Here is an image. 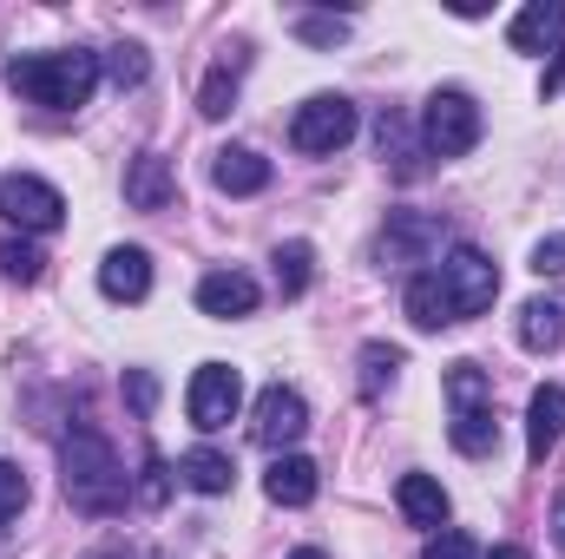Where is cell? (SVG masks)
Here are the masks:
<instances>
[{"label":"cell","instance_id":"obj_5","mask_svg":"<svg viewBox=\"0 0 565 559\" xmlns=\"http://www.w3.org/2000/svg\"><path fill=\"white\" fill-rule=\"evenodd\" d=\"M349 139H355V99H342V93H309L289 119V145L309 158H329Z\"/></svg>","mask_w":565,"mask_h":559},{"label":"cell","instance_id":"obj_31","mask_svg":"<svg viewBox=\"0 0 565 559\" xmlns=\"http://www.w3.org/2000/svg\"><path fill=\"white\" fill-rule=\"evenodd\" d=\"M422 559H480V553H473V540H467L460 527H440V534H427V553Z\"/></svg>","mask_w":565,"mask_h":559},{"label":"cell","instance_id":"obj_18","mask_svg":"<svg viewBox=\"0 0 565 559\" xmlns=\"http://www.w3.org/2000/svg\"><path fill=\"white\" fill-rule=\"evenodd\" d=\"M520 342L533 349V356H553L565 342V303L559 296H533L526 309H520Z\"/></svg>","mask_w":565,"mask_h":559},{"label":"cell","instance_id":"obj_15","mask_svg":"<svg viewBox=\"0 0 565 559\" xmlns=\"http://www.w3.org/2000/svg\"><path fill=\"white\" fill-rule=\"evenodd\" d=\"M316 487H322V467H316L309 454H277L270 474H264V494H270L277 507H309Z\"/></svg>","mask_w":565,"mask_h":559},{"label":"cell","instance_id":"obj_1","mask_svg":"<svg viewBox=\"0 0 565 559\" xmlns=\"http://www.w3.org/2000/svg\"><path fill=\"white\" fill-rule=\"evenodd\" d=\"M60 487L79 514H119L132 500V481H126V467L99 428H73L60 441Z\"/></svg>","mask_w":565,"mask_h":559},{"label":"cell","instance_id":"obj_13","mask_svg":"<svg viewBox=\"0 0 565 559\" xmlns=\"http://www.w3.org/2000/svg\"><path fill=\"white\" fill-rule=\"evenodd\" d=\"M178 198V178H171V158L164 151H139L126 165V204L132 211H164Z\"/></svg>","mask_w":565,"mask_h":559},{"label":"cell","instance_id":"obj_22","mask_svg":"<svg viewBox=\"0 0 565 559\" xmlns=\"http://www.w3.org/2000/svg\"><path fill=\"white\" fill-rule=\"evenodd\" d=\"M447 402H454V415L493 409V376H487L480 362H454V369H447Z\"/></svg>","mask_w":565,"mask_h":559},{"label":"cell","instance_id":"obj_14","mask_svg":"<svg viewBox=\"0 0 565 559\" xmlns=\"http://www.w3.org/2000/svg\"><path fill=\"white\" fill-rule=\"evenodd\" d=\"M211 184L231 191V198H257V191L270 184V158L250 151V145H224V151L211 158Z\"/></svg>","mask_w":565,"mask_h":559},{"label":"cell","instance_id":"obj_17","mask_svg":"<svg viewBox=\"0 0 565 559\" xmlns=\"http://www.w3.org/2000/svg\"><path fill=\"white\" fill-rule=\"evenodd\" d=\"M395 500H402L408 527H427V534L447 527V487H440L434 474H402V481H395Z\"/></svg>","mask_w":565,"mask_h":559},{"label":"cell","instance_id":"obj_19","mask_svg":"<svg viewBox=\"0 0 565 559\" xmlns=\"http://www.w3.org/2000/svg\"><path fill=\"white\" fill-rule=\"evenodd\" d=\"M178 481L191 487V494H231V481H237V467H231V454H217V447H191L184 461H178Z\"/></svg>","mask_w":565,"mask_h":559},{"label":"cell","instance_id":"obj_10","mask_svg":"<svg viewBox=\"0 0 565 559\" xmlns=\"http://www.w3.org/2000/svg\"><path fill=\"white\" fill-rule=\"evenodd\" d=\"M434 244H440V218H427V211H388L382 264H422Z\"/></svg>","mask_w":565,"mask_h":559},{"label":"cell","instance_id":"obj_23","mask_svg":"<svg viewBox=\"0 0 565 559\" xmlns=\"http://www.w3.org/2000/svg\"><path fill=\"white\" fill-rule=\"evenodd\" d=\"M277 296H302L309 289V277H316V251L302 244V238H289V244H277Z\"/></svg>","mask_w":565,"mask_h":559},{"label":"cell","instance_id":"obj_25","mask_svg":"<svg viewBox=\"0 0 565 559\" xmlns=\"http://www.w3.org/2000/svg\"><path fill=\"white\" fill-rule=\"evenodd\" d=\"M231 99H237V60H217V66L204 73L198 113H204V119H224V113H231Z\"/></svg>","mask_w":565,"mask_h":559},{"label":"cell","instance_id":"obj_20","mask_svg":"<svg viewBox=\"0 0 565 559\" xmlns=\"http://www.w3.org/2000/svg\"><path fill=\"white\" fill-rule=\"evenodd\" d=\"M408 323H415L422 336H434V329L454 323V303H447V289H440L434 271H415V277H408Z\"/></svg>","mask_w":565,"mask_h":559},{"label":"cell","instance_id":"obj_16","mask_svg":"<svg viewBox=\"0 0 565 559\" xmlns=\"http://www.w3.org/2000/svg\"><path fill=\"white\" fill-rule=\"evenodd\" d=\"M559 434H565V389L546 382V389H533V402H526V454L546 461V454L559 447Z\"/></svg>","mask_w":565,"mask_h":559},{"label":"cell","instance_id":"obj_7","mask_svg":"<svg viewBox=\"0 0 565 559\" xmlns=\"http://www.w3.org/2000/svg\"><path fill=\"white\" fill-rule=\"evenodd\" d=\"M184 409H191V428H204V434L231 428L237 409H244V376L231 362H204L191 376V389H184Z\"/></svg>","mask_w":565,"mask_h":559},{"label":"cell","instance_id":"obj_2","mask_svg":"<svg viewBox=\"0 0 565 559\" xmlns=\"http://www.w3.org/2000/svg\"><path fill=\"white\" fill-rule=\"evenodd\" d=\"M7 86L26 99V106H46V113H79L99 86V53L86 46H66V53H26L7 66Z\"/></svg>","mask_w":565,"mask_h":559},{"label":"cell","instance_id":"obj_3","mask_svg":"<svg viewBox=\"0 0 565 559\" xmlns=\"http://www.w3.org/2000/svg\"><path fill=\"white\" fill-rule=\"evenodd\" d=\"M422 145H427V158H467L480 145V106H473V93H460V86L427 93Z\"/></svg>","mask_w":565,"mask_h":559},{"label":"cell","instance_id":"obj_8","mask_svg":"<svg viewBox=\"0 0 565 559\" xmlns=\"http://www.w3.org/2000/svg\"><path fill=\"white\" fill-rule=\"evenodd\" d=\"M250 434H257V447H270V454L296 447V441L309 434V402H302L296 389L270 382V389L257 395V421H250Z\"/></svg>","mask_w":565,"mask_h":559},{"label":"cell","instance_id":"obj_6","mask_svg":"<svg viewBox=\"0 0 565 559\" xmlns=\"http://www.w3.org/2000/svg\"><path fill=\"white\" fill-rule=\"evenodd\" d=\"M0 218H7L20 238H46V231L66 224V198H60L46 178H33V171H7V178H0Z\"/></svg>","mask_w":565,"mask_h":559},{"label":"cell","instance_id":"obj_21","mask_svg":"<svg viewBox=\"0 0 565 559\" xmlns=\"http://www.w3.org/2000/svg\"><path fill=\"white\" fill-rule=\"evenodd\" d=\"M402 369H408V356H402L395 342H362V395H369V402H382Z\"/></svg>","mask_w":565,"mask_h":559},{"label":"cell","instance_id":"obj_27","mask_svg":"<svg viewBox=\"0 0 565 559\" xmlns=\"http://www.w3.org/2000/svg\"><path fill=\"white\" fill-rule=\"evenodd\" d=\"M40 271H46L40 244H26V238H0V283H40Z\"/></svg>","mask_w":565,"mask_h":559},{"label":"cell","instance_id":"obj_26","mask_svg":"<svg viewBox=\"0 0 565 559\" xmlns=\"http://www.w3.org/2000/svg\"><path fill=\"white\" fill-rule=\"evenodd\" d=\"M99 73H106V80L126 93V86H145V80H151V60H145V46H132V40H126V46L99 53Z\"/></svg>","mask_w":565,"mask_h":559},{"label":"cell","instance_id":"obj_32","mask_svg":"<svg viewBox=\"0 0 565 559\" xmlns=\"http://www.w3.org/2000/svg\"><path fill=\"white\" fill-rule=\"evenodd\" d=\"M533 271L540 277H565V238H540L533 244Z\"/></svg>","mask_w":565,"mask_h":559},{"label":"cell","instance_id":"obj_28","mask_svg":"<svg viewBox=\"0 0 565 559\" xmlns=\"http://www.w3.org/2000/svg\"><path fill=\"white\" fill-rule=\"evenodd\" d=\"M132 500H139V507H164V500H171V467H164V454H145V474H139V487H132Z\"/></svg>","mask_w":565,"mask_h":559},{"label":"cell","instance_id":"obj_4","mask_svg":"<svg viewBox=\"0 0 565 559\" xmlns=\"http://www.w3.org/2000/svg\"><path fill=\"white\" fill-rule=\"evenodd\" d=\"M434 277H440L447 303H454V323L487 316V309H493V296H500V264H493L487 251H473V244H454V251H447V264H440Z\"/></svg>","mask_w":565,"mask_h":559},{"label":"cell","instance_id":"obj_24","mask_svg":"<svg viewBox=\"0 0 565 559\" xmlns=\"http://www.w3.org/2000/svg\"><path fill=\"white\" fill-rule=\"evenodd\" d=\"M454 447H460V454H473V461H487V454L500 447V421H493V409L454 415Z\"/></svg>","mask_w":565,"mask_h":559},{"label":"cell","instance_id":"obj_33","mask_svg":"<svg viewBox=\"0 0 565 559\" xmlns=\"http://www.w3.org/2000/svg\"><path fill=\"white\" fill-rule=\"evenodd\" d=\"M126 389H132V409H139V415H151V402H158V382H151L145 369H132V376H126Z\"/></svg>","mask_w":565,"mask_h":559},{"label":"cell","instance_id":"obj_12","mask_svg":"<svg viewBox=\"0 0 565 559\" xmlns=\"http://www.w3.org/2000/svg\"><path fill=\"white\" fill-rule=\"evenodd\" d=\"M257 277H244V271H211V277L198 283V309L204 316H217V323H237V316H250L257 309Z\"/></svg>","mask_w":565,"mask_h":559},{"label":"cell","instance_id":"obj_30","mask_svg":"<svg viewBox=\"0 0 565 559\" xmlns=\"http://www.w3.org/2000/svg\"><path fill=\"white\" fill-rule=\"evenodd\" d=\"M296 33H302L309 46H335V40L349 33V20H335V13H302V20H296Z\"/></svg>","mask_w":565,"mask_h":559},{"label":"cell","instance_id":"obj_11","mask_svg":"<svg viewBox=\"0 0 565 559\" xmlns=\"http://www.w3.org/2000/svg\"><path fill=\"white\" fill-rule=\"evenodd\" d=\"M507 40H513V53H565V7L559 0L520 7L513 27H507Z\"/></svg>","mask_w":565,"mask_h":559},{"label":"cell","instance_id":"obj_29","mask_svg":"<svg viewBox=\"0 0 565 559\" xmlns=\"http://www.w3.org/2000/svg\"><path fill=\"white\" fill-rule=\"evenodd\" d=\"M20 507H26V474L13 461H0V534L20 520Z\"/></svg>","mask_w":565,"mask_h":559},{"label":"cell","instance_id":"obj_9","mask_svg":"<svg viewBox=\"0 0 565 559\" xmlns=\"http://www.w3.org/2000/svg\"><path fill=\"white\" fill-rule=\"evenodd\" d=\"M99 289H106L113 303H145V296H151V251L113 244V251L99 257Z\"/></svg>","mask_w":565,"mask_h":559},{"label":"cell","instance_id":"obj_36","mask_svg":"<svg viewBox=\"0 0 565 559\" xmlns=\"http://www.w3.org/2000/svg\"><path fill=\"white\" fill-rule=\"evenodd\" d=\"M289 559H322V547H302V553H289Z\"/></svg>","mask_w":565,"mask_h":559},{"label":"cell","instance_id":"obj_34","mask_svg":"<svg viewBox=\"0 0 565 559\" xmlns=\"http://www.w3.org/2000/svg\"><path fill=\"white\" fill-rule=\"evenodd\" d=\"M553 540H559V553H565V494H559V507H553Z\"/></svg>","mask_w":565,"mask_h":559},{"label":"cell","instance_id":"obj_35","mask_svg":"<svg viewBox=\"0 0 565 559\" xmlns=\"http://www.w3.org/2000/svg\"><path fill=\"white\" fill-rule=\"evenodd\" d=\"M487 559H526V547H493Z\"/></svg>","mask_w":565,"mask_h":559}]
</instances>
